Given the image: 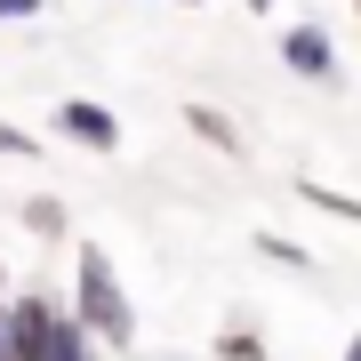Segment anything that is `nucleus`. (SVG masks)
<instances>
[{
    "label": "nucleus",
    "mask_w": 361,
    "mask_h": 361,
    "mask_svg": "<svg viewBox=\"0 0 361 361\" xmlns=\"http://www.w3.org/2000/svg\"><path fill=\"white\" fill-rule=\"evenodd\" d=\"M73 322L89 329L104 353H129L137 345V297L121 289V265L104 257L97 241H80V257H73Z\"/></svg>",
    "instance_id": "1"
},
{
    "label": "nucleus",
    "mask_w": 361,
    "mask_h": 361,
    "mask_svg": "<svg viewBox=\"0 0 361 361\" xmlns=\"http://www.w3.org/2000/svg\"><path fill=\"white\" fill-rule=\"evenodd\" d=\"M65 313H73V305H56L49 289H32V281H25V289L8 297V361H40Z\"/></svg>",
    "instance_id": "2"
},
{
    "label": "nucleus",
    "mask_w": 361,
    "mask_h": 361,
    "mask_svg": "<svg viewBox=\"0 0 361 361\" xmlns=\"http://www.w3.org/2000/svg\"><path fill=\"white\" fill-rule=\"evenodd\" d=\"M56 137L89 145V153H121V113L97 104V97H65V104H56Z\"/></svg>",
    "instance_id": "3"
},
{
    "label": "nucleus",
    "mask_w": 361,
    "mask_h": 361,
    "mask_svg": "<svg viewBox=\"0 0 361 361\" xmlns=\"http://www.w3.org/2000/svg\"><path fill=\"white\" fill-rule=\"evenodd\" d=\"M281 65H289L297 80H313V89H329V80H337V49H329L322 25H289V32H281Z\"/></svg>",
    "instance_id": "4"
},
{
    "label": "nucleus",
    "mask_w": 361,
    "mask_h": 361,
    "mask_svg": "<svg viewBox=\"0 0 361 361\" xmlns=\"http://www.w3.org/2000/svg\"><path fill=\"white\" fill-rule=\"evenodd\" d=\"M185 129H193L201 145H217L225 161H241V153H249V145H241V129H233V113H217L209 97H185Z\"/></svg>",
    "instance_id": "5"
},
{
    "label": "nucleus",
    "mask_w": 361,
    "mask_h": 361,
    "mask_svg": "<svg viewBox=\"0 0 361 361\" xmlns=\"http://www.w3.org/2000/svg\"><path fill=\"white\" fill-rule=\"evenodd\" d=\"M16 217H25V233H32V241H65V233H73V209L56 201V193H32Z\"/></svg>",
    "instance_id": "6"
},
{
    "label": "nucleus",
    "mask_w": 361,
    "mask_h": 361,
    "mask_svg": "<svg viewBox=\"0 0 361 361\" xmlns=\"http://www.w3.org/2000/svg\"><path fill=\"white\" fill-rule=\"evenodd\" d=\"M257 257H265V265H281V273H322V257H313L305 241H289V233H273V225L257 233Z\"/></svg>",
    "instance_id": "7"
},
{
    "label": "nucleus",
    "mask_w": 361,
    "mask_h": 361,
    "mask_svg": "<svg viewBox=\"0 0 361 361\" xmlns=\"http://www.w3.org/2000/svg\"><path fill=\"white\" fill-rule=\"evenodd\" d=\"M40 361H104V345H97V337L80 329L73 313H65V322H56V337H49V353H40Z\"/></svg>",
    "instance_id": "8"
},
{
    "label": "nucleus",
    "mask_w": 361,
    "mask_h": 361,
    "mask_svg": "<svg viewBox=\"0 0 361 361\" xmlns=\"http://www.w3.org/2000/svg\"><path fill=\"white\" fill-rule=\"evenodd\" d=\"M297 193H305L313 209H322V217H345V225H361V193H345V185H322V177H305Z\"/></svg>",
    "instance_id": "9"
},
{
    "label": "nucleus",
    "mask_w": 361,
    "mask_h": 361,
    "mask_svg": "<svg viewBox=\"0 0 361 361\" xmlns=\"http://www.w3.org/2000/svg\"><path fill=\"white\" fill-rule=\"evenodd\" d=\"M217 361H273V345H265V337L249 329V322H233V329L217 337Z\"/></svg>",
    "instance_id": "10"
},
{
    "label": "nucleus",
    "mask_w": 361,
    "mask_h": 361,
    "mask_svg": "<svg viewBox=\"0 0 361 361\" xmlns=\"http://www.w3.org/2000/svg\"><path fill=\"white\" fill-rule=\"evenodd\" d=\"M40 145H32V129H16L8 113H0V161H32Z\"/></svg>",
    "instance_id": "11"
},
{
    "label": "nucleus",
    "mask_w": 361,
    "mask_h": 361,
    "mask_svg": "<svg viewBox=\"0 0 361 361\" xmlns=\"http://www.w3.org/2000/svg\"><path fill=\"white\" fill-rule=\"evenodd\" d=\"M49 0H0V25H16V16H40Z\"/></svg>",
    "instance_id": "12"
},
{
    "label": "nucleus",
    "mask_w": 361,
    "mask_h": 361,
    "mask_svg": "<svg viewBox=\"0 0 361 361\" xmlns=\"http://www.w3.org/2000/svg\"><path fill=\"white\" fill-rule=\"evenodd\" d=\"M0 361H8V297H0Z\"/></svg>",
    "instance_id": "13"
},
{
    "label": "nucleus",
    "mask_w": 361,
    "mask_h": 361,
    "mask_svg": "<svg viewBox=\"0 0 361 361\" xmlns=\"http://www.w3.org/2000/svg\"><path fill=\"white\" fill-rule=\"evenodd\" d=\"M345 361H361V329H353V337H345Z\"/></svg>",
    "instance_id": "14"
},
{
    "label": "nucleus",
    "mask_w": 361,
    "mask_h": 361,
    "mask_svg": "<svg viewBox=\"0 0 361 361\" xmlns=\"http://www.w3.org/2000/svg\"><path fill=\"white\" fill-rule=\"evenodd\" d=\"M241 8H257V16H265V8H273V0H241Z\"/></svg>",
    "instance_id": "15"
},
{
    "label": "nucleus",
    "mask_w": 361,
    "mask_h": 361,
    "mask_svg": "<svg viewBox=\"0 0 361 361\" xmlns=\"http://www.w3.org/2000/svg\"><path fill=\"white\" fill-rule=\"evenodd\" d=\"M0 297H16V289H8V265H0Z\"/></svg>",
    "instance_id": "16"
},
{
    "label": "nucleus",
    "mask_w": 361,
    "mask_h": 361,
    "mask_svg": "<svg viewBox=\"0 0 361 361\" xmlns=\"http://www.w3.org/2000/svg\"><path fill=\"white\" fill-rule=\"evenodd\" d=\"M177 8H201V0H177Z\"/></svg>",
    "instance_id": "17"
},
{
    "label": "nucleus",
    "mask_w": 361,
    "mask_h": 361,
    "mask_svg": "<svg viewBox=\"0 0 361 361\" xmlns=\"http://www.w3.org/2000/svg\"><path fill=\"white\" fill-rule=\"evenodd\" d=\"M353 8H361V0H353Z\"/></svg>",
    "instance_id": "18"
}]
</instances>
